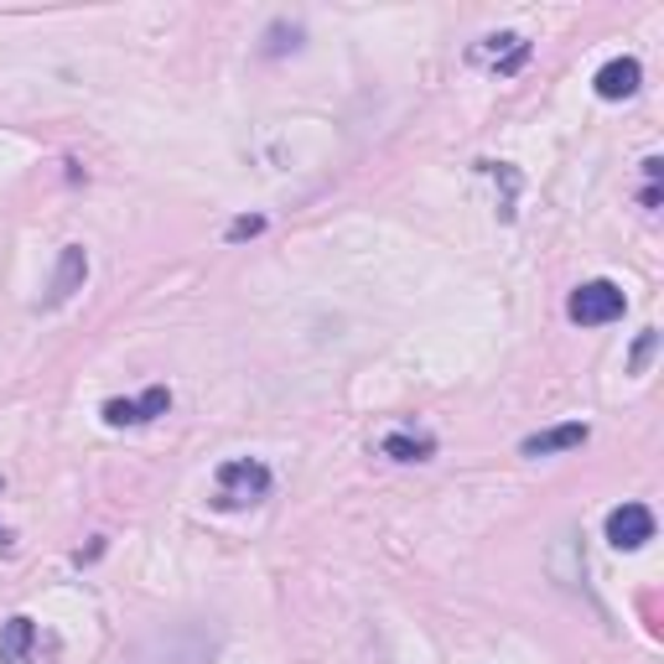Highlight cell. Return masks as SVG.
Instances as JSON below:
<instances>
[{"instance_id":"6da1fadb","label":"cell","mask_w":664,"mask_h":664,"mask_svg":"<svg viewBox=\"0 0 664 664\" xmlns=\"http://www.w3.org/2000/svg\"><path fill=\"white\" fill-rule=\"evenodd\" d=\"M271 494V467L255 457H234L223 462L213 477V509H250Z\"/></svg>"},{"instance_id":"7a4b0ae2","label":"cell","mask_w":664,"mask_h":664,"mask_svg":"<svg viewBox=\"0 0 664 664\" xmlns=\"http://www.w3.org/2000/svg\"><path fill=\"white\" fill-rule=\"evenodd\" d=\"M623 312H629V296H623V286H613V281H587V286H577L571 302H566V317L581 327L618 323Z\"/></svg>"},{"instance_id":"3957f363","label":"cell","mask_w":664,"mask_h":664,"mask_svg":"<svg viewBox=\"0 0 664 664\" xmlns=\"http://www.w3.org/2000/svg\"><path fill=\"white\" fill-rule=\"evenodd\" d=\"M171 410V390L167 384H151L146 394H136V400H104V426H146V421H156V415H167Z\"/></svg>"},{"instance_id":"277c9868","label":"cell","mask_w":664,"mask_h":664,"mask_svg":"<svg viewBox=\"0 0 664 664\" xmlns=\"http://www.w3.org/2000/svg\"><path fill=\"white\" fill-rule=\"evenodd\" d=\"M654 540V514L644 509V504H618L613 514H608V546L613 550H639Z\"/></svg>"},{"instance_id":"5b68a950","label":"cell","mask_w":664,"mask_h":664,"mask_svg":"<svg viewBox=\"0 0 664 664\" xmlns=\"http://www.w3.org/2000/svg\"><path fill=\"white\" fill-rule=\"evenodd\" d=\"M639 84H644V68H639V57H613V63H602L592 78L597 99H633L639 94Z\"/></svg>"},{"instance_id":"8992f818","label":"cell","mask_w":664,"mask_h":664,"mask_svg":"<svg viewBox=\"0 0 664 664\" xmlns=\"http://www.w3.org/2000/svg\"><path fill=\"white\" fill-rule=\"evenodd\" d=\"M477 63H488V68L498 73V78H509V73H519L529 63V42L514 32H498V36H483V48L473 52Z\"/></svg>"},{"instance_id":"52a82bcc","label":"cell","mask_w":664,"mask_h":664,"mask_svg":"<svg viewBox=\"0 0 664 664\" xmlns=\"http://www.w3.org/2000/svg\"><path fill=\"white\" fill-rule=\"evenodd\" d=\"M84 281H88L84 244H63V255H57V271H52V286H48V307H63L73 291H84Z\"/></svg>"},{"instance_id":"ba28073f","label":"cell","mask_w":664,"mask_h":664,"mask_svg":"<svg viewBox=\"0 0 664 664\" xmlns=\"http://www.w3.org/2000/svg\"><path fill=\"white\" fill-rule=\"evenodd\" d=\"M592 436V426L587 421H566V426H550V431H535V436H525L519 442V452L525 457H556V452H571V446H581Z\"/></svg>"},{"instance_id":"9c48e42d","label":"cell","mask_w":664,"mask_h":664,"mask_svg":"<svg viewBox=\"0 0 664 664\" xmlns=\"http://www.w3.org/2000/svg\"><path fill=\"white\" fill-rule=\"evenodd\" d=\"M32 649H36L32 618H11V623L0 629V664H32Z\"/></svg>"},{"instance_id":"30bf717a","label":"cell","mask_w":664,"mask_h":664,"mask_svg":"<svg viewBox=\"0 0 664 664\" xmlns=\"http://www.w3.org/2000/svg\"><path fill=\"white\" fill-rule=\"evenodd\" d=\"M379 452L390 462H426L431 452H436V442H431V436H415V431H390V436L379 442Z\"/></svg>"},{"instance_id":"8fae6325","label":"cell","mask_w":664,"mask_h":664,"mask_svg":"<svg viewBox=\"0 0 664 664\" xmlns=\"http://www.w3.org/2000/svg\"><path fill=\"white\" fill-rule=\"evenodd\" d=\"M302 48V27L296 21H275L265 32V57H281V52H296Z\"/></svg>"},{"instance_id":"7c38bea8","label":"cell","mask_w":664,"mask_h":664,"mask_svg":"<svg viewBox=\"0 0 664 664\" xmlns=\"http://www.w3.org/2000/svg\"><path fill=\"white\" fill-rule=\"evenodd\" d=\"M654 348H660V333H654V327H644V333H639V342H633V358H629L633 375H644V363H649V354H654Z\"/></svg>"},{"instance_id":"4fadbf2b","label":"cell","mask_w":664,"mask_h":664,"mask_svg":"<svg viewBox=\"0 0 664 664\" xmlns=\"http://www.w3.org/2000/svg\"><path fill=\"white\" fill-rule=\"evenodd\" d=\"M255 234H265V219H260V213H250V219H234L229 223V239H255Z\"/></svg>"}]
</instances>
